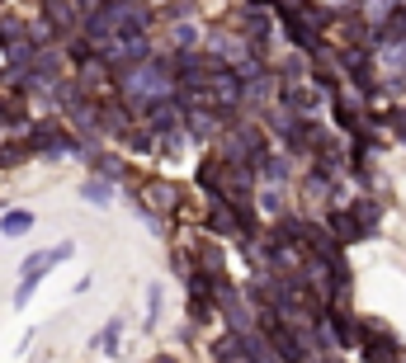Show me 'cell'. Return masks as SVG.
<instances>
[{
    "label": "cell",
    "mask_w": 406,
    "mask_h": 363,
    "mask_svg": "<svg viewBox=\"0 0 406 363\" xmlns=\"http://www.w3.org/2000/svg\"><path fill=\"white\" fill-rule=\"evenodd\" d=\"M62 259H71V241H62V245H53V250H38V255L24 259V279H19V288H15V307H24L28 297H33V288L43 283V274L53 269V264H62Z\"/></svg>",
    "instance_id": "obj_1"
},
{
    "label": "cell",
    "mask_w": 406,
    "mask_h": 363,
    "mask_svg": "<svg viewBox=\"0 0 406 363\" xmlns=\"http://www.w3.org/2000/svg\"><path fill=\"white\" fill-rule=\"evenodd\" d=\"M81 198H90L95 207H109V203H113V180H104V175L85 180V184H81Z\"/></svg>",
    "instance_id": "obj_2"
},
{
    "label": "cell",
    "mask_w": 406,
    "mask_h": 363,
    "mask_svg": "<svg viewBox=\"0 0 406 363\" xmlns=\"http://www.w3.org/2000/svg\"><path fill=\"white\" fill-rule=\"evenodd\" d=\"M24 232H33V212L15 207V212H5V217H0V236H24Z\"/></svg>",
    "instance_id": "obj_3"
},
{
    "label": "cell",
    "mask_w": 406,
    "mask_h": 363,
    "mask_svg": "<svg viewBox=\"0 0 406 363\" xmlns=\"http://www.w3.org/2000/svg\"><path fill=\"white\" fill-rule=\"evenodd\" d=\"M118 331H123V321L113 316V321H109L104 331L95 335V354H118Z\"/></svg>",
    "instance_id": "obj_4"
},
{
    "label": "cell",
    "mask_w": 406,
    "mask_h": 363,
    "mask_svg": "<svg viewBox=\"0 0 406 363\" xmlns=\"http://www.w3.org/2000/svg\"><path fill=\"white\" fill-rule=\"evenodd\" d=\"M90 160H95V170H100L104 180H123V160H118V156H104V151H95Z\"/></svg>",
    "instance_id": "obj_5"
},
{
    "label": "cell",
    "mask_w": 406,
    "mask_h": 363,
    "mask_svg": "<svg viewBox=\"0 0 406 363\" xmlns=\"http://www.w3.org/2000/svg\"><path fill=\"white\" fill-rule=\"evenodd\" d=\"M24 156H33L28 142H5V147H0V165H19Z\"/></svg>",
    "instance_id": "obj_6"
},
{
    "label": "cell",
    "mask_w": 406,
    "mask_h": 363,
    "mask_svg": "<svg viewBox=\"0 0 406 363\" xmlns=\"http://www.w3.org/2000/svg\"><path fill=\"white\" fill-rule=\"evenodd\" d=\"M161 321V283H151L147 288V331Z\"/></svg>",
    "instance_id": "obj_7"
},
{
    "label": "cell",
    "mask_w": 406,
    "mask_h": 363,
    "mask_svg": "<svg viewBox=\"0 0 406 363\" xmlns=\"http://www.w3.org/2000/svg\"><path fill=\"white\" fill-rule=\"evenodd\" d=\"M156 363H175V359H165V354H161V359H156Z\"/></svg>",
    "instance_id": "obj_8"
}]
</instances>
